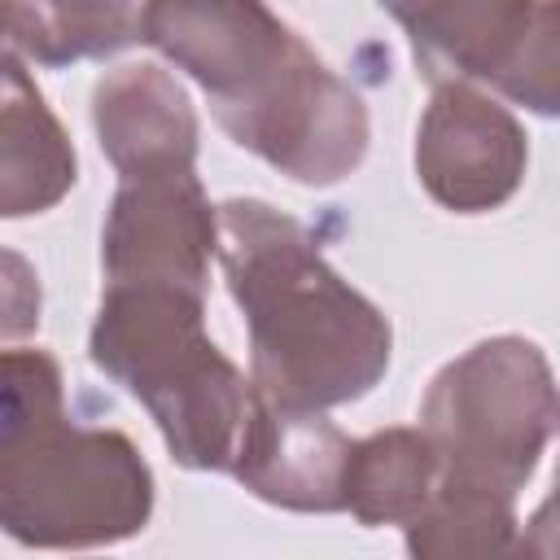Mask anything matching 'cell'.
<instances>
[{"label":"cell","mask_w":560,"mask_h":560,"mask_svg":"<svg viewBox=\"0 0 560 560\" xmlns=\"http://www.w3.org/2000/svg\"><path fill=\"white\" fill-rule=\"evenodd\" d=\"M88 354L109 381L140 398L175 464L232 472L254 381L210 341L206 293L179 284H105Z\"/></svg>","instance_id":"4"},{"label":"cell","mask_w":560,"mask_h":560,"mask_svg":"<svg viewBox=\"0 0 560 560\" xmlns=\"http://www.w3.org/2000/svg\"><path fill=\"white\" fill-rule=\"evenodd\" d=\"M442 486V464L424 429H381L350 446L341 512L359 525H411Z\"/></svg>","instance_id":"12"},{"label":"cell","mask_w":560,"mask_h":560,"mask_svg":"<svg viewBox=\"0 0 560 560\" xmlns=\"http://www.w3.org/2000/svg\"><path fill=\"white\" fill-rule=\"evenodd\" d=\"M79 179L74 144L44 92L26 74V61L4 52L0 70V214L26 219L52 210Z\"/></svg>","instance_id":"11"},{"label":"cell","mask_w":560,"mask_h":560,"mask_svg":"<svg viewBox=\"0 0 560 560\" xmlns=\"http://www.w3.org/2000/svg\"><path fill=\"white\" fill-rule=\"evenodd\" d=\"M416 175L455 214L499 210L525 179L529 140L516 114L472 83L433 88L416 127Z\"/></svg>","instance_id":"7"},{"label":"cell","mask_w":560,"mask_h":560,"mask_svg":"<svg viewBox=\"0 0 560 560\" xmlns=\"http://www.w3.org/2000/svg\"><path fill=\"white\" fill-rule=\"evenodd\" d=\"M219 267L249 332V381L293 411L346 407L394 359L389 319L332 271L311 232L258 197L219 206Z\"/></svg>","instance_id":"2"},{"label":"cell","mask_w":560,"mask_h":560,"mask_svg":"<svg viewBox=\"0 0 560 560\" xmlns=\"http://www.w3.org/2000/svg\"><path fill=\"white\" fill-rule=\"evenodd\" d=\"M4 271H9V284H4V337H22L39 324V284L35 276L26 271L22 254L4 249Z\"/></svg>","instance_id":"15"},{"label":"cell","mask_w":560,"mask_h":560,"mask_svg":"<svg viewBox=\"0 0 560 560\" xmlns=\"http://www.w3.org/2000/svg\"><path fill=\"white\" fill-rule=\"evenodd\" d=\"M144 44V4H9L4 52L35 66H70Z\"/></svg>","instance_id":"14"},{"label":"cell","mask_w":560,"mask_h":560,"mask_svg":"<svg viewBox=\"0 0 560 560\" xmlns=\"http://www.w3.org/2000/svg\"><path fill=\"white\" fill-rule=\"evenodd\" d=\"M512 503L490 490L438 486L429 508L402 525L407 560H538Z\"/></svg>","instance_id":"13"},{"label":"cell","mask_w":560,"mask_h":560,"mask_svg":"<svg viewBox=\"0 0 560 560\" xmlns=\"http://www.w3.org/2000/svg\"><path fill=\"white\" fill-rule=\"evenodd\" d=\"M525 534H529L538 560H560V481H556L551 494L534 508V516L525 521Z\"/></svg>","instance_id":"16"},{"label":"cell","mask_w":560,"mask_h":560,"mask_svg":"<svg viewBox=\"0 0 560 560\" xmlns=\"http://www.w3.org/2000/svg\"><path fill=\"white\" fill-rule=\"evenodd\" d=\"M92 127L122 179L197 171V114L184 83L158 61H127L96 79Z\"/></svg>","instance_id":"10"},{"label":"cell","mask_w":560,"mask_h":560,"mask_svg":"<svg viewBox=\"0 0 560 560\" xmlns=\"http://www.w3.org/2000/svg\"><path fill=\"white\" fill-rule=\"evenodd\" d=\"M407 31L420 74L499 92L529 114L560 118V4L538 0H451L389 4Z\"/></svg>","instance_id":"6"},{"label":"cell","mask_w":560,"mask_h":560,"mask_svg":"<svg viewBox=\"0 0 560 560\" xmlns=\"http://www.w3.org/2000/svg\"><path fill=\"white\" fill-rule=\"evenodd\" d=\"M210 258H219V206H210L197 171L122 179L105 228V284H179L206 293Z\"/></svg>","instance_id":"8"},{"label":"cell","mask_w":560,"mask_h":560,"mask_svg":"<svg viewBox=\"0 0 560 560\" xmlns=\"http://www.w3.org/2000/svg\"><path fill=\"white\" fill-rule=\"evenodd\" d=\"M420 429L438 451L442 486L516 499L551 433H560V389L547 354L512 332L468 346L429 381Z\"/></svg>","instance_id":"5"},{"label":"cell","mask_w":560,"mask_h":560,"mask_svg":"<svg viewBox=\"0 0 560 560\" xmlns=\"http://www.w3.org/2000/svg\"><path fill=\"white\" fill-rule=\"evenodd\" d=\"M144 44L201 83L232 144L293 184L328 188L368 158L363 96L271 9L254 0L144 4Z\"/></svg>","instance_id":"1"},{"label":"cell","mask_w":560,"mask_h":560,"mask_svg":"<svg viewBox=\"0 0 560 560\" xmlns=\"http://www.w3.org/2000/svg\"><path fill=\"white\" fill-rule=\"evenodd\" d=\"M0 398V525L35 551H83L144 534L153 472L118 429L66 416L61 368L48 350H4Z\"/></svg>","instance_id":"3"},{"label":"cell","mask_w":560,"mask_h":560,"mask_svg":"<svg viewBox=\"0 0 560 560\" xmlns=\"http://www.w3.org/2000/svg\"><path fill=\"white\" fill-rule=\"evenodd\" d=\"M556 481H560V464H556Z\"/></svg>","instance_id":"17"},{"label":"cell","mask_w":560,"mask_h":560,"mask_svg":"<svg viewBox=\"0 0 560 560\" xmlns=\"http://www.w3.org/2000/svg\"><path fill=\"white\" fill-rule=\"evenodd\" d=\"M350 438L324 411H293L254 389L232 477L284 512H341Z\"/></svg>","instance_id":"9"}]
</instances>
